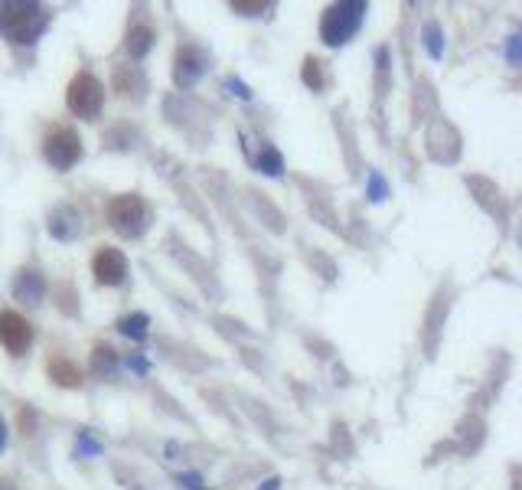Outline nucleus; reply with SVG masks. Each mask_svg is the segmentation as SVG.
Masks as SVG:
<instances>
[{"label":"nucleus","mask_w":522,"mask_h":490,"mask_svg":"<svg viewBox=\"0 0 522 490\" xmlns=\"http://www.w3.org/2000/svg\"><path fill=\"white\" fill-rule=\"evenodd\" d=\"M46 27L43 7L36 4H4L0 7V30L10 43H33Z\"/></svg>","instance_id":"nucleus-1"},{"label":"nucleus","mask_w":522,"mask_h":490,"mask_svg":"<svg viewBox=\"0 0 522 490\" xmlns=\"http://www.w3.org/2000/svg\"><path fill=\"white\" fill-rule=\"evenodd\" d=\"M147 216H151L147 213V203L134 193L115 196V200L108 203L111 226H115L118 232H124V236H141L144 226H147Z\"/></svg>","instance_id":"nucleus-2"},{"label":"nucleus","mask_w":522,"mask_h":490,"mask_svg":"<svg viewBox=\"0 0 522 490\" xmlns=\"http://www.w3.org/2000/svg\"><path fill=\"white\" fill-rule=\"evenodd\" d=\"M66 98H69V108L79 118H95L105 105V89H102V82L92 76V72H79V76L69 82Z\"/></svg>","instance_id":"nucleus-3"},{"label":"nucleus","mask_w":522,"mask_h":490,"mask_svg":"<svg viewBox=\"0 0 522 490\" xmlns=\"http://www.w3.org/2000/svg\"><path fill=\"white\" fill-rule=\"evenodd\" d=\"M363 4H340V7H330L327 10V17H323V40L327 43H343V40H350V36L356 33L359 27V20H363Z\"/></svg>","instance_id":"nucleus-4"},{"label":"nucleus","mask_w":522,"mask_h":490,"mask_svg":"<svg viewBox=\"0 0 522 490\" xmlns=\"http://www.w3.org/2000/svg\"><path fill=\"white\" fill-rule=\"evenodd\" d=\"M43 151H46V161L56 170H69L82 157V141L72 128H53L46 134Z\"/></svg>","instance_id":"nucleus-5"},{"label":"nucleus","mask_w":522,"mask_h":490,"mask_svg":"<svg viewBox=\"0 0 522 490\" xmlns=\"http://www.w3.org/2000/svg\"><path fill=\"white\" fill-rule=\"evenodd\" d=\"M0 343H4L14 357H20L33 343V327L27 317H20L17 311H0Z\"/></svg>","instance_id":"nucleus-6"},{"label":"nucleus","mask_w":522,"mask_h":490,"mask_svg":"<svg viewBox=\"0 0 522 490\" xmlns=\"http://www.w3.org/2000/svg\"><path fill=\"white\" fill-rule=\"evenodd\" d=\"M92 272H95L98 281H102V285H121L124 275H128V262H124V255H121L118 249H111V245H105V249L95 252Z\"/></svg>","instance_id":"nucleus-7"},{"label":"nucleus","mask_w":522,"mask_h":490,"mask_svg":"<svg viewBox=\"0 0 522 490\" xmlns=\"http://www.w3.org/2000/svg\"><path fill=\"white\" fill-rule=\"evenodd\" d=\"M49 379H56L59 386H79L82 383V373L69 360L56 357V360H49Z\"/></svg>","instance_id":"nucleus-8"},{"label":"nucleus","mask_w":522,"mask_h":490,"mask_svg":"<svg viewBox=\"0 0 522 490\" xmlns=\"http://www.w3.org/2000/svg\"><path fill=\"white\" fill-rule=\"evenodd\" d=\"M40 291H43L40 275H36V272H23L20 275V281H17V294H20V298L27 294L30 301H36V298H40Z\"/></svg>","instance_id":"nucleus-9"},{"label":"nucleus","mask_w":522,"mask_h":490,"mask_svg":"<svg viewBox=\"0 0 522 490\" xmlns=\"http://www.w3.org/2000/svg\"><path fill=\"white\" fill-rule=\"evenodd\" d=\"M151 30L147 27H138V30H131V36H128V49H131V56H144L147 49H151Z\"/></svg>","instance_id":"nucleus-10"},{"label":"nucleus","mask_w":522,"mask_h":490,"mask_svg":"<svg viewBox=\"0 0 522 490\" xmlns=\"http://www.w3.org/2000/svg\"><path fill=\"white\" fill-rule=\"evenodd\" d=\"M111 353H115L111 347H98V350H95V370H102V366L115 363V357H111Z\"/></svg>","instance_id":"nucleus-11"},{"label":"nucleus","mask_w":522,"mask_h":490,"mask_svg":"<svg viewBox=\"0 0 522 490\" xmlns=\"http://www.w3.org/2000/svg\"><path fill=\"white\" fill-rule=\"evenodd\" d=\"M320 63H314V59H310V63H307V72H304V79L310 82V85H320L323 79H320V69H317Z\"/></svg>","instance_id":"nucleus-12"},{"label":"nucleus","mask_w":522,"mask_h":490,"mask_svg":"<svg viewBox=\"0 0 522 490\" xmlns=\"http://www.w3.org/2000/svg\"><path fill=\"white\" fill-rule=\"evenodd\" d=\"M0 490H14V484H10V481H0Z\"/></svg>","instance_id":"nucleus-13"},{"label":"nucleus","mask_w":522,"mask_h":490,"mask_svg":"<svg viewBox=\"0 0 522 490\" xmlns=\"http://www.w3.org/2000/svg\"><path fill=\"white\" fill-rule=\"evenodd\" d=\"M0 448H4V422H0Z\"/></svg>","instance_id":"nucleus-14"}]
</instances>
